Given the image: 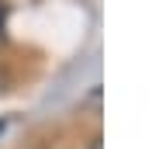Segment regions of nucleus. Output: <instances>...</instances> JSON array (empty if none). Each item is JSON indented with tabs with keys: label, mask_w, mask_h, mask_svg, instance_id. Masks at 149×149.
<instances>
[{
	"label": "nucleus",
	"mask_w": 149,
	"mask_h": 149,
	"mask_svg": "<svg viewBox=\"0 0 149 149\" xmlns=\"http://www.w3.org/2000/svg\"><path fill=\"white\" fill-rule=\"evenodd\" d=\"M90 149H101V139H97V142H94V146H90Z\"/></svg>",
	"instance_id": "f257e3e1"
},
{
	"label": "nucleus",
	"mask_w": 149,
	"mask_h": 149,
	"mask_svg": "<svg viewBox=\"0 0 149 149\" xmlns=\"http://www.w3.org/2000/svg\"><path fill=\"white\" fill-rule=\"evenodd\" d=\"M0 128H3V121H0Z\"/></svg>",
	"instance_id": "f03ea898"
}]
</instances>
